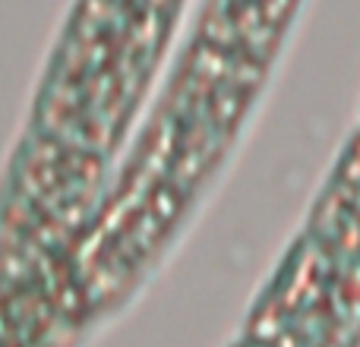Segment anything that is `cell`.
I'll list each match as a JSON object with an SVG mask.
<instances>
[{
	"mask_svg": "<svg viewBox=\"0 0 360 347\" xmlns=\"http://www.w3.org/2000/svg\"><path fill=\"white\" fill-rule=\"evenodd\" d=\"M184 0H73L35 101V139L108 133L146 92L177 32Z\"/></svg>",
	"mask_w": 360,
	"mask_h": 347,
	"instance_id": "obj_1",
	"label": "cell"
}]
</instances>
